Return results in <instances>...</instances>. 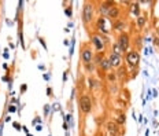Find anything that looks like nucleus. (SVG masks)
<instances>
[{"mask_svg": "<svg viewBox=\"0 0 159 136\" xmlns=\"http://www.w3.org/2000/svg\"><path fill=\"white\" fill-rule=\"evenodd\" d=\"M99 66H100V69H103V70H109V69H111L109 59H106V58L102 59V62L99 63Z\"/></svg>", "mask_w": 159, "mask_h": 136, "instance_id": "12", "label": "nucleus"}, {"mask_svg": "<svg viewBox=\"0 0 159 136\" xmlns=\"http://www.w3.org/2000/svg\"><path fill=\"white\" fill-rule=\"evenodd\" d=\"M82 62L84 63H91L92 59H93V54H92V51L89 50V48H84V51H82Z\"/></svg>", "mask_w": 159, "mask_h": 136, "instance_id": "7", "label": "nucleus"}, {"mask_svg": "<svg viewBox=\"0 0 159 136\" xmlns=\"http://www.w3.org/2000/svg\"><path fill=\"white\" fill-rule=\"evenodd\" d=\"M8 110L11 111V113H15V110H17V107H15V106H10Z\"/></svg>", "mask_w": 159, "mask_h": 136, "instance_id": "19", "label": "nucleus"}, {"mask_svg": "<svg viewBox=\"0 0 159 136\" xmlns=\"http://www.w3.org/2000/svg\"><path fill=\"white\" fill-rule=\"evenodd\" d=\"M130 13H132L133 15H136L137 18H139V14H140V7H139V4H137V3H132V6H130Z\"/></svg>", "mask_w": 159, "mask_h": 136, "instance_id": "11", "label": "nucleus"}, {"mask_svg": "<svg viewBox=\"0 0 159 136\" xmlns=\"http://www.w3.org/2000/svg\"><path fill=\"white\" fill-rule=\"evenodd\" d=\"M118 45H119V48H121L122 52L129 48V35H127V33H121V35H119Z\"/></svg>", "mask_w": 159, "mask_h": 136, "instance_id": "3", "label": "nucleus"}, {"mask_svg": "<svg viewBox=\"0 0 159 136\" xmlns=\"http://www.w3.org/2000/svg\"><path fill=\"white\" fill-rule=\"evenodd\" d=\"M107 129H109L110 135H113V136L118 135V124L117 123H109L107 124Z\"/></svg>", "mask_w": 159, "mask_h": 136, "instance_id": "9", "label": "nucleus"}, {"mask_svg": "<svg viewBox=\"0 0 159 136\" xmlns=\"http://www.w3.org/2000/svg\"><path fill=\"white\" fill-rule=\"evenodd\" d=\"M97 27H99V30H102L103 33H109L111 25H110L109 21H107L104 17H100L99 21H97Z\"/></svg>", "mask_w": 159, "mask_h": 136, "instance_id": "5", "label": "nucleus"}, {"mask_svg": "<svg viewBox=\"0 0 159 136\" xmlns=\"http://www.w3.org/2000/svg\"><path fill=\"white\" fill-rule=\"evenodd\" d=\"M80 109L82 110V113H89L92 110V100L88 95H82L80 98Z\"/></svg>", "mask_w": 159, "mask_h": 136, "instance_id": "1", "label": "nucleus"}, {"mask_svg": "<svg viewBox=\"0 0 159 136\" xmlns=\"http://www.w3.org/2000/svg\"><path fill=\"white\" fill-rule=\"evenodd\" d=\"M109 62H110L111 68H118V66H121V55L111 54L109 58Z\"/></svg>", "mask_w": 159, "mask_h": 136, "instance_id": "6", "label": "nucleus"}, {"mask_svg": "<svg viewBox=\"0 0 159 136\" xmlns=\"http://www.w3.org/2000/svg\"><path fill=\"white\" fill-rule=\"evenodd\" d=\"M66 15H67V17H71V8H70V7L66 8Z\"/></svg>", "mask_w": 159, "mask_h": 136, "instance_id": "17", "label": "nucleus"}, {"mask_svg": "<svg viewBox=\"0 0 159 136\" xmlns=\"http://www.w3.org/2000/svg\"><path fill=\"white\" fill-rule=\"evenodd\" d=\"M14 127H15V129H19V124L18 123H14Z\"/></svg>", "mask_w": 159, "mask_h": 136, "instance_id": "22", "label": "nucleus"}, {"mask_svg": "<svg viewBox=\"0 0 159 136\" xmlns=\"http://www.w3.org/2000/svg\"><path fill=\"white\" fill-rule=\"evenodd\" d=\"M123 123H125V114H119L117 124H119V125H121V124H123Z\"/></svg>", "mask_w": 159, "mask_h": 136, "instance_id": "16", "label": "nucleus"}, {"mask_svg": "<svg viewBox=\"0 0 159 136\" xmlns=\"http://www.w3.org/2000/svg\"><path fill=\"white\" fill-rule=\"evenodd\" d=\"M155 44H158V45H159V40H155Z\"/></svg>", "mask_w": 159, "mask_h": 136, "instance_id": "23", "label": "nucleus"}, {"mask_svg": "<svg viewBox=\"0 0 159 136\" xmlns=\"http://www.w3.org/2000/svg\"><path fill=\"white\" fill-rule=\"evenodd\" d=\"M107 17H110V18H118L119 17V10L117 8V7H111V8L109 10V13H107Z\"/></svg>", "mask_w": 159, "mask_h": 136, "instance_id": "10", "label": "nucleus"}, {"mask_svg": "<svg viewBox=\"0 0 159 136\" xmlns=\"http://www.w3.org/2000/svg\"><path fill=\"white\" fill-rule=\"evenodd\" d=\"M144 25H146V17H139V18H137V26L143 27Z\"/></svg>", "mask_w": 159, "mask_h": 136, "instance_id": "13", "label": "nucleus"}, {"mask_svg": "<svg viewBox=\"0 0 159 136\" xmlns=\"http://www.w3.org/2000/svg\"><path fill=\"white\" fill-rule=\"evenodd\" d=\"M26 84H22V85H21V91H22V92H25V91H26Z\"/></svg>", "mask_w": 159, "mask_h": 136, "instance_id": "21", "label": "nucleus"}, {"mask_svg": "<svg viewBox=\"0 0 159 136\" xmlns=\"http://www.w3.org/2000/svg\"><path fill=\"white\" fill-rule=\"evenodd\" d=\"M85 68H86V70H89V72H92V70H93V66H92V65L89 66V63H86Z\"/></svg>", "mask_w": 159, "mask_h": 136, "instance_id": "18", "label": "nucleus"}, {"mask_svg": "<svg viewBox=\"0 0 159 136\" xmlns=\"http://www.w3.org/2000/svg\"><path fill=\"white\" fill-rule=\"evenodd\" d=\"M121 48H119V45H118V43L117 44H114V51H113V54H117V55H121Z\"/></svg>", "mask_w": 159, "mask_h": 136, "instance_id": "14", "label": "nucleus"}, {"mask_svg": "<svg viewBox=\"0 0 159 136\" xmlns=\"http://www.w3.org/2000/svg\"><path fill=\"white\" fill-rule=\"evenodd\" d=\"M114 78H115V76L110 73V74H109V80H110V81H114Z\"/></svg>", "mask_w": 159, "mask_h": 136, "instance_id": "20", "label": "nucleus"}, {"mask_svg": "<svg viewBox=\"0 0 159 136\" xmlns=\"http://www.w3.org/2000/svg\"><path fill=\"white\" fill-rule=\"evenodd\" d=\"M92 6L89 3H86L84 6V10H82V19H84V22L85 23H89L92 21Z\"/></svg>", "mask_w": 159, "mask_h": 136, "instance_id": "4", "label": "nucleus"}, {"mask_svg": "<svg viewBox=\"0 0 159 136\" xmlns=\"http://www.w3.org/2000/svg\"><path fill=\"white\" fill-rule=\"evenodd\" d=\"M123 26H125V23H123V22H117L115 25H114V27H115L117 30H122Z\"/></svg>", "mask_w": 159, "mask_h": 136, "instance_id": "15", "label": "nucleus"}, {"mask_svg": "<svg viewBox=\"0 0 159 136\" xmlns=\"http://www.w3.org/2000/svg\"><path fill=\"white\" fill-rule=\"evenodd\" d=\"M92 43L95 44L96 50L99 51V52H103V50H104V43L102 41V39H100L99 36H93V37H92Z\"/></svg>", "mask_w": 159, "mask_h": 136, "instance_id": "8", "label": "nucleus"}, {"mask_svg": "<svg viewBox=\"0 0 159 136\" xmlns=\"http://www.w3.org/2000/svg\"><path fill=\"white\" fill-rule=\"evenodd\" d=\"M126 61L130 66H137L139 61H140V55H139L137 51H129L126 54Z\"/></svg>", "mask_w": 159, "mask_h": 136, "instance_id": "2", "label": "nucleus"}]
</instances>
